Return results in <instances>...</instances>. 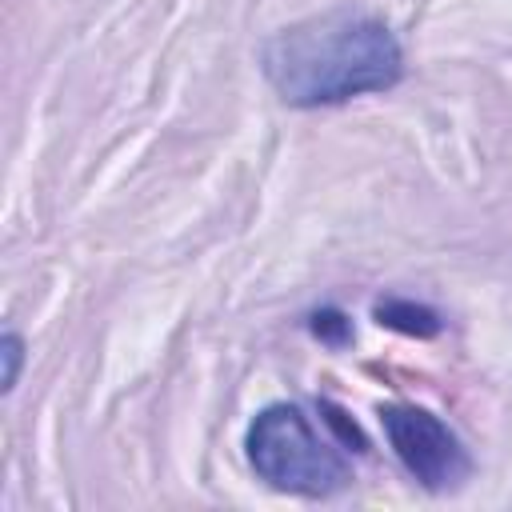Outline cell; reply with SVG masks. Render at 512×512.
I'll list each match as a JSON object with an SVG mask.
<instances>
[{
	"label": "cell",
	"instance_id": "2",
	"mask_svg": "<svg viewBox=\"0 0 512 512\" xmlns=\"http://www.w3.org/2000/svg\"><path fill=\"white\" fill-rule=\"evenodd\" d=\"M244 448H248L252 472L268 488L288 492V496L324 500L348 488L352 480L348 460L336 452V444L324 440L312 416L288 400L256 412V420L248 424Z\"/></svg>",
	"mask_w": 512,
	"mask_h": 512
},
{
	"label": "cell",
	"instance_id": "4",
	"mask_svg": "<svg viewBox=\"0 0 512 512\" xmlns=\"http://www.w3.org/2000/svg\"><path fill=\"white\" fill-rule=\"evenodd\" d=\"M372 316H376V324H384V328H392V332H404V336H420V340L440 332V316H436L428 304L400 300V296L380 300V304L372 308Z\"/></svg>",
	"mask_w": 512,
	"mask_h": 512
},
{
	"label": "cell",
	"instance_id": "6",
	"mask_svg": "<svg viewBox=\"0 0 512 512\" xmlns=\"http://www.w3.org/2000/svg\"><path fill=\"white\" fill-rule=\"evenodd\" d=\"M0 360H4V376H0V388L12 392L16 380H20V364H24V336L20 332H4L0 336Z\"/></svg>",
	"mask_w": 512,
	"mask_h": 512
},
{
	"label": "cell",
	"instance_id": "5",
	"mask_svg": "<svg viewBox=\"0 0 512 512\" xmlns=\"http://www.w3.org/2000/svg\"><path fill=\"white\" fill-rule=\"evenodd\" d=\"M308 328H312V336H316L320 344H328V348H344V344L352 340V320H348L340 308H320V312L308 320Z\"/></svg>",
	"mask_w": 512,
	"mask_h": 512
},
{
	"label": "cell",
	"instance_id": "1",
	"mask_svg": "<svg viewBox=\"0 0 512 512\" xmlns=\"http://www.w3.org/2000/svg\"><path fill=\"white\" fill-rule=\"evenodd\" d=\"M260 72L284 104L324 108L396 88L404 76V48L376 16L328 12L268 36Z\"/></svg>",
	"mask_w": 512,
	"mask_h": 512
},
{
	"label": "cell",
	"instance_id": "3",
	"mask_svg": "<svg viewBox=\"0 0 512 512\" xmlns=\"http://www.w3.org/2000/svg\"><path fill=\"white\" fill-rule=\"evenodd\" d=\"M380 428L404 472L428 492H452L472 476L464 440L420 404H380Z\"/></svg>",
	"mask_w": 512,
	"mask_h": 512
}]
</instances>
